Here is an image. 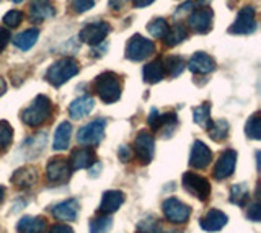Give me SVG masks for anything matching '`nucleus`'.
Listing matches in <instances>:
<instances>
[{
    "label": "nucleus",
    "mask_w": 261,
    "mask_h": 233,
    "mask_svg": "<svg viewBox=\"0 0 261 233\" xmlns=\"http://www.w3.org/2000/svg\"><path fill=\"white\" fill-rule=\"evenodd\" d=\"M228 222V217L222 212V211H217V209H211L204 217L199 220V225L204 231H219L222 230Z\"/></svg>",
    "instance_id": "nucleus-18"
},
{
    "label": "nucleus",
    "mask_w": 261,
    "mask_h": 233,
    "mask_svg": "<svg viewBox=\"0 0 261 233\" xmlns=\"http://www.w3.org/2000/svg\"><path fill=\"white\" fill-rule=\"evenodd\" d=\"M10 39H12L10 31H8L7 28H0V52H4L7 44L10 43Z\"/></svg>",
    "instance_id": "nucleus-41"
},
{
    "label": "nucleus",
    "mask_w": 261,
    "mask_h": 233,
    "mask_svg": "<svg viewBox=\"0 0 261 233\" xmlns=\"http://www.w3.org/2000/svg\"><path fill=\"white\" fill-rule=\"evenodd\" d=\"M185 67L186 64L181 55H170V57H167L165 64H163V69H165L170 77H178L185 70Z\"/></svg>",
    "instance_id": "nucleus-32"
},
{
    "label": "nucleus",
    "mask_w": 261,
    "mask_h": 233,
    "mask_svg": "<svg viewBox=\"0 0 261 233\" xmlns=\"http://www.w3.org/2000/svg\"><path fill=\"white\" fill-rule=\"evenodd\" d=\"M4 197H5V189H4V186H0V204L4 202Z\"/></svg>",
    "instance_id": "nucleus-48"
},
{
    "label": "nucleus",
    "mask_w": 261,
    "mask_h": 233,
    "mask_svg": "<svg viewBox=\"0 0 261 233\" xmlns=\"http://www.w3.org/2000/svg\"><path fill=\"white\" fill-rule=\"evenodd\" d=\"M38 181V171L35 166H23L18 168L12 174V184L18 189H28L31 186H35Z\"/></svg>",
    "instance_id": "nucleus-20"
},
{
    "label": "nucleus",
    "mask_w": 261,
    "mask_h": 233,
    "mask_svg": "<svg viewBox=\"0 0 261 233\" xmlns=\"http://www.w3.org/2000/svg\"><path fill=\"white\" fill-rule=\"evenodd\" d=\"M176 114L175 112H167V114H160V119H159V124H157V129L155 131H168L171 134V131L176 127Z\"/></svg>",
    "instance_id": "nucleus-37"
},
{
    "label": "nucleus",
    "mask_w": 261,
    "mask_h": 233,
    "mask_svg": "<svg viewBox=\"0 0 261 233\" xmlns=\"http://www.w3.org/2000/svg\"><path fill=\"white\" fill-rule=\"evenodd\" d=\"M245 134L251 140H259L261 139V114L255 112L251 118H248L247 126H245Z\"/></svg>",
    "instance_id": "nucleus-33"
},
{
    "label": "nucleus",
    "mask_w": 261,
    "mask_h": 233,
    "mask_svg": "<svg viewBox=\"0 0 261 233\" xmlns=\"http://www.w3.org/2000/svg\"><path fill=\"white\" fill-rule=\"evenodd\" d=\"M79 209H80V204L77 199H67V200H62V202L54 204L49 211H51V214L57 220L73 222V220H77Z\"/></svg>",
    "instance_id": "nucleus-14"
},
{
    "label": "nucleus",
    "mask_w": 261,
    "mask_h": 233,
    "mask_svg": "<svg viewBox=\"0 0 261 233\" xmlns=\"http://www.w3.org/2000/svg\"><path fill=\"white\" fill-rule=\"evenodd\" d=\"M113 227V219L110 214H101L96 215L90 220V233H108Z\"/></svg>",
    "instance_id": "nucleus-29"
},
{
    "label": "nucleus",
    "mask_w": 261,
    "mask_h": 233,
    "mask_svg": "<svg viewBox=\"0 0 261 233\" xmlns=\"http://www.w3.org/2000/svg\"><path fill=\"white\" fill-rule=\"evenodd\" d=\"M247 217L251 220V222H259L261 220V207L258 202L255 204H251L248 207V211H247Z\"/></svg>",
    "instance_id": "nucleus-40"
},
{
    "label": "nucleus",
    "mask_w": 261,
    "mask_h": 233,
    "mask_svg": "<svg viewBox=\"0 0 261 233\" xmlns=\"http://www.w3.org/2000/svg\"><path fill=\"white\" fill-rule=\"evenodd\" d=\"M72 174V168L69 160L64 157H54L46 165V178L51 184H64L67 183Z\"/></svg>",
    "instance_id": "nucleus-8"
},
{
    "label": "nucleus",
    "mask_w": 261,
    "mask_h": 233,
    "mask_svg": "<svg viewBox=\"0 0 261 233\" xmlns=\"http://www.w3.org/2000/svg\"><path fill=\"white\" fill-rule=\"evenodd\" d=\"M70 135H72V124L67 123V121L61 123L59 127L56 129V134H54L53 149L54 150H65L69 147Z\"/></svg>",
    "instance_id": "nucleus-25"
},
{
    "label": "nucleus",
    "mask_w": 261,
    "mask_h": 233,
    "mask_svg": "<svg viewBox=\"0 0 261 233\" xmlns=\"http://www.w3.org/2000/svg\"><path fill=\"white\" fill-rule=\"evenodd\" d=\"M124 4H126V0H110V7L113 10H121Z\"/></svg>",
    "instance_id": "nucleus-46"
},
{
    "label": "nucleus",
    "mask_w": 261,
    "mask_h": 233,
    "mask_svg": "<svg viewBox=\"0 0 261 233\" xmlns=\"http://www.w3.org/2000/svg\"><path fill=\"white\" fill-rule=\"evenodd\" d=\"M38 38H39V31L36 28H31V30H27V31H21L20 35H16L13 38V44L21 51H28L36 44Z\"/></svg>",
    "instance_id": "nucleus-26"
},
{
    "label": "nucleus",
    "mask_w": 261,
    "mask_h": 233,
    "mask_svg": "<svg viewBox=\"0 0 261 233\" xmlns=\"http://www.w3.org/2000/svg\"><path fill=\"white\" fill-rule=\"evenodd\" d=\"M250 199V189L245 183H240V184H233L230 188V202L235 204V206H240V207H245Z\"/></svg>",
    "instance_id": "nucleus-28"
},
{
    "label": "nucleus",
    "mask_w": 261,
    "mask_h": 233,
    "mask_svg": "<svg viewBox=\"0 0 261 233\" xmlns=\"http://www.w3.org/2000/svg\"><path fill=\"white\" fill-rule=\"evenodd\" d=\"M162 225L157 217L149 215L137 223V233H162Z\"/></svg>",
    "instance_id": "nucleus-34"
},
{
    "label": "nucleus",
    "mask_w": 261,
    "mask_h": 233,
    "mask_svg": "<svg viewBox=\"0 0 261 233\" xmlns=\"http://www.w3.org/2000/svg\"><path fill=\"white\" fill-rule=\"evenodd\" d=\"M53 112V103L46 95H38L35 100L30 103L21 111V121L30 127H39L43 126Z\"/></svg>",
    "instance_id": "nucleus-1"
},
{
    "label": "nucleus",
    "mask_w": 261,
    "mask_h": 233,
    "mask_svg": "<svg viewBox=\"0 0 261 233\" xmlns=\"http://www.w3.org/2000/svg\"><path fill=\"white\" fill-rule=\"evenodd\" d=\"M93 108H95L93 98H92V96H88V95H84V96H80V98L73 100L70 103L69 114H70L72 119H82V118L88 116L90 112L93 111Z\"/></svg>",
    "instance_id": "nucleus-22"
},
{
    "label": "nucleus",
    "mask_w": 261,
    "mask_h": 233,
    "mask_svg": "<svg viewBox=\"0 0 261 233\" xmlns=\"http://www.w3.org/2000/svg\"><path fill=\"white\" fill-rule=\"evenodd\" d=\"M21 21H23V13L20 10H10V12H7L5 17H4V23L10 28L20 26Z\"/></svg>",
    "instance_id": "nucleus-38"
},
{
    "label": "nucleus",
    "mask_w": 261,
    "mask_h": 233,
    "mask_svg": "<svg viewBox=\"0 0 261 233\" xmlns=\"http://www.w3.org/2000/svg\"><path fill=\"white\" fill-rule=\"evenodd\" d=\"M159 119H160V112L157 111V109H152L150 111V114H149V118H147V123H149V126L152 127V129L155 131L157 129V124H159Z\"/></svg>",
    "instance_id": "nucleus-43"
},
{
    "label": "nucleus",
    "mask_w": 261,
    "mask_h": 233,
    "mask_svg": "<svg viewBox=\"0 0 261 233\" xmlns=\"http://www.w3.org/2000/svg\"><path fill=\"white\" fill-rule=\"evenodd\" d=\"M155 2V0H133V5L137 9H142V7H149Z\"/></svg>",
    "instance_id": "nucleus-45"
},
{
    "label": "nucleus",
    "mask_w": 261,
    "mask_h": 233,
    "mask_svg": "<svg viewBox=\"0 0 261 233\" xmlns=\"http://www.w3.org/2000/svg\"><path fill=\"white\" fill-rule=\"evenodd\" d=\"M212 162V152L211 149L201 140H196L193 143L191 155H190V166L196 170H204Z\"/></svg>",
    "instance_id": "nucleus-15"
},
{
    "label": "nucleus",
    "mask_w": 261,
    "mask_h": 233,
    "mask_svg": "<svg viewBox=\"0 0 261 233\" xmlns=\"http://www.w3.org/2000/svg\"><path fill=\"white\" fill-rule=\"evenodd\" d=\"M134 154L139 158V162L142 165H149L153 155H155V139L150 132L147 131H141L136 135V140H134Z\"/></svg>",
    "instance_id": "nucleus-9"
},
{
    "label": "nucleus",
    "mask_w": 261,
    "mask_h": 233,
    "mask_svg": "<svg viewBox=\"0 0 261 233\" xmlns=\"http://www.w3.org/2000/svg\"><path fill=\"white\" fill-rule=\"evenodd\" d=\"M162 211L170 223H186L191 215V207L176 197H168L163 200Z\"/></svg>",
    "instance_id": "nucleus-7"
},
{
    "label": "nucleus",
    "mask_w": 261,
    "mask_h": 233,
    "mask_svg": "<svg viewBox=\"0 0 261 233\" xmlns=\"http://www.w3.org/2000/svg\"><path fill=\"white\" fill-rule=\"evenodd\" d=\"M124 200H126V196L122 191H116V189L105 191L101 197V204H100V212L101 214L116 212L118 209L124 204Z\"/></svg>",
    "instance_id": "nucleus-21"
},
{
    "label": "nucleus",
    "mask_w": 261,
    "mask_h": 233,
    "mask_svg": "<svg viewBox=\"0 0 261 233\" xmlns=\"http://www.w3.org/2000/svg\"><path fill=\"white\" fill-rule=\"evenodd\" d=\"M105 129H106V119L105 118H98L93 119L92 123L85 124L77 134V140L82 145L92 147V145H98L103 137H105Z\"/></svg>",
    "instance_id": "nucleus-5"
},
{
    "label": "nucleus",
    "mask_w": 261,
    "mask_h": 233,
    "mask_svg": "<svg viewBox=\"0 0 261 233\" xmlns=\"http://www.w3.org/2000/svg\"><path fill=\"white\" fill-rule=\"evenodd\" d=\"M13 140V129L7 121H0V152L10 147Z\"/></svg>",
    "instance_id": "nucleus-36"
},
{
    "label": "nucleus",
    "mask_w": 261,
    "mask_h": 233,
    "mask_svg": "<svg viewBox=\"0 0 261 233\" xmlns=\"http://www.w3.org/2000/svg\"><path fill=\"white\" fill-rule=\"evenodd\" d=\"M5 90H7V83H5V80L0 77V96L5 93Z\"/></svg>",
    "instance_id": "nucleus-47"
},
{
    "label": "nucleus",
    "mask_w": 261,
    "mask_h": 233,
    "mask_svg": "<svg viewBox=\"0 0 261 233\" xmlns=\"http://www.w3.org/2000/svg\"><path fill=\"white\" fill-rule=\"evenodd\" d=\"M47 227V222L44 217H31L27 215L16 225L18 233H44Z\"/></svg>",
    "instance_id": "nucleus-23"
},
{
    "label": "nucleus",
    "mask_w": 261,
    "mask_h": 233,
    "mask_svg": "<svg viewBox=\"0 0 261 233\" xmlns=\"http://www.w3.org/2000/svg\"><path fill=\"white\" fill-rule=\"evenodd\" d=\"M228 123L225 121V119H219V121H212V124L207 127V134H209V137L212 140H216V142H222L227 139V135H228Z\"/></svg>",
    "instance_id": "nucleus-30"
},
{
    "label": "nucleus",
    "mask_w": 261,
    "mask_h": 233,
    "mask_svg": "<svg viewBox=\"0 0 261 233\" xmlns=\"http://www.w3.org/2000/svg\"><path fill=\"white\" fill-rule=\"evenodd\" d=\"M183 188L190 192L191 196L198 197L201 202H206L211 196V184L209 180L204 176L194 173V171H186L181 178Z\"/></svg>",
    "instance_id": "nucleus-4"
},
{
    "label": "nucleus",
    "mask_w": 261,
    "mask_h": 233,
    "mask_svg": "<svg viewBox=\"0 0 261 233\" xmlns=\"http://www.w3.org/2000/svg\"><path fill=\"white\" fill-rule=\"evenodd\" d=\"M163 77H165V69H163V62L160 59L149 62L142 69V78H144V82L150 83V85L162 82Z\"/></svg>",
    "instance_id": "nucleus-24"
},
{
    "label": "nucleus",
    "mask_w": 261,
    "mask_h": 233,
    "mask_svg": "<svg viewBox=\"0 0 261 233\" xmlns=\"http://www.w3.org/2000/svg\"><path fill=\"white\" fill-rule=\"evenodd\" d=\"M93 90L100 96V100L106 104H113L121 98L122 85L121 78L114 72H103L93 82Z\"/></svg>",
    "instance_id": "nucleus-2"
},
{
    "label": "nucleus",
    "mask_w": 261,
    "mask_h": 233,
    "mask_svg": "<svg viewBox=\"0 0 261 233\" xmlns=\"http://www.w3.org/2000/svg\"><path fill=\"white\" fill-rule=\"evenodd\" d=\"M13 2H16V4H20V2H23V0H13Z\"/></svg>",
    "instance_id": "nucleus-49"
},
{
    "label": "nucleus",
    "mask_w": 261,
    "mask_h": 233,
    "mask_svg": "<svg viewBox=\"0 0 261 233\" xmlns=\"http://www.w3.org/2000/svg\"><path fill=\"white\" fill-rule=\"evenodd\" d=\"M256 30V12L253 7H243L237 15L233 25L228 28L230 35H251Z\"/></svg>",
    "instance_id": "nucleus-10"
},
{
    "label": "nucleus",
    "mask_w": 261,
    "mask_h": 233,
    "mask_svg": "<svg viewBox=\"0 0 261 233\" xmlns=\"http://www.w3.org/2000/svg\"><path fill=\"white\" fill-rule=\"evenodd\" d=\"M168 21L165 18H153L149 25H147V30H149V33L157 38V39H163L168 31Z\"/></svg>",
    "instance_id": "nucleus-35"
},
{
    "label": "nucleus",
    "mask_w": 261,
    "mask_h": 233,
    "mask_svg": "<svg viewBox=\"0 0 261 233\" xmlns=\"http://www.w3.org/2000/svg\"><path fill=\"white\" fill-rule=\"evenodd\" d=\"M49 233H75V231H73V228L67 223H54L51 230H49Z\"/></svg>",
    "instance_id": "nucleus-42"
},
{
    "label": "nucleus",
    "mask_w": 261,
    "mask_h": 233,
    "mask_svg": "<svg viewBox=\"0 0 261 233\" xmlns=\"http://www.w3.org/2000/svg\"><path fill=\"white\" fill-rule=\"evenodd\" d=\"M95 5V0H72V10L75 13H84Z\"/></svg>",
    "instance_id": "nucleus-39"
},
{
    "label": "nucleus",
    "mask_w": 261,
    "mask_h": 233,
    "mask_svg": "<svg viewBox=\"0 0 261 233\" xmlns=\"http://www.w3.org/2000/svg\"><path fill=\"white\" fill-rule=\"evenodd\" d=\"M235 166H237V152L228 149L220 154L214 170H212V174H214V178L219 181L227 180L235 173Z\"/></svg>",
    "instance_id": "nucleus-13"
},
{
    "label": "nucleus",
    "mask_w": 261,
    "mask_h": 233,
    "mask_svg": "<svg viewBox=\"0 0 261 233\" xmlns=\"http://www.w3.org/2000/svg\"><path fill=\"white\" fill-rule=\"evenodd\" d=\"M95 162H96L95 152L85 145V147L72 152L69 165L72 168V171H75V170H84V168H92L95 165Z\"/></svg>",
    "instance_id": "nucleus-16"
},
{
    "label": "nucleus",
    "mask_w": 261,
    "mask_h": 233,
    "mask_svg": "<svg viewBox=\"0 0 261 233\" xmlns=\"http://www.w3.org/2000/svg\"><path fill=\"white\" fill-rule=\"evenodd\" d=\"M119 158H121V162H127V160L130 158V147L129 145L119 147Z\"/></svg>",
    "instance_id": "nucleus-44"
},
{
    "label": "nucleus",
    "mask_w": 261,
    "mask_h": 233,
    "mask_svg": "<svg viewBox=\"0 0 261 233\" xmlns=\"http://www.w3.org/2000/svg\"><path fill=\"white\" fill-rule=\"evenodd\" d=\"M193 119L194 123L201 126L202 129H207V127L212 124L211 119V103H202L201 106L193 109Z\"/></svg>",
    "instance_id": "nucleus-31"
},
{
    "label": "nucleus",
    "mask_w": 261,
    "mask_h": 233,
    "mask_svg": "<svg viewBox=\"0 0 261 233\" xmlns=\"http://www.w3.org/2000/svg\"><path fill=\"white\" fill-rule=\"evenodd\" d=\"M56 15V9L49 0H31L30 4V20L33 23H41Z\"/></svg>",
    "instance_id": "nucleus-19"
},
{
    "label": "nucleus",
    "mask_w": 261,
    "mask_h": 233,
    "mask_svg": "<svg viewBox=\"0 0 261 233\" xmlns=\"http://www.w3.org/2000/svg\"><path fill=\"white\" fill-rule=\"evenodd\" d=\"M212 18H214V13H212L209 7H199V9L191 12L190 18H188V25L196 33L206 35L212 28Z\"/></svg>",
    "instance_id": "nucleus-12"
},
{
    "label": "nucleus",
    "mask_w": 261,
    "mask_h": 233,
    "mask_svg": "<svg viewBox=\"0 0 261 233\" xmlns=\"http://www.w3.org/2000/svg\"><path fill=\"white\" fill-rule=\"evenodd\" d=\"M163 39H165V46L173 47L179 43H183L185 39H188V30L183 25H173L171 28H168Z\"/></svg>",
    "instance_id": "nucleus-27"
},
{
    "label": "nucleus",
    "mask_w": 261,
    "mask_h": 233,
    "mask_svg": "<svg viewBox=\"0 0 261 233\" xmlns=\"http://www.w3.org/2000/svg\"><path fill=\"white\" fill-rule=\"evenodd\" d=\"M153 51H155L153 41H150V39H147L141 35H134L126 44V59L139 62L152 55Z\"/></svg>",
    "instance_id": "nucleus-6"
},
{
    "label": "nucleus",
    "mask_w": 261,
    "mask_h": 233,
    "mask_svg": "<svg viewBox=\"0 0 261 233\" xmlns=\"http://www.w3.org/2000/svg\"><path fill=\"white\" fill-rule=\"evenodd\" d=\"M216 61L211 57L209 54L206 52H196L191 55L190 62H188V69L194 74H199V75H206L211 74V72L216 70Z\"/></svg>",
    "instance_id": "nucleus-17"
},
{
    "label": "nucleus",
    "mask_w": 261,
    "mask_h": 233,
    "mask_svg": "<svg viewBox=\"0 0 261 233\" xmlns=\"http://www.w3.org/2000/svg\"><path fill=\"white\" fill-rule=\"evenodd\" d=\"M110 25L105 21H98V23H90L85 28H82L80 31V39L84 43L90 44V46H98L101 44L106 36L110 35Z\"/></svg>",
    "instance_id": "nucleus-11"
},
{
    "label": "nucleus",
    "mask_w": 261,
    "mask_h": 233,
    "mask_svg": "<svg viewBox=\"0 0 261 233\" xmlns=\"http://www.w3.org/2000/svg\"><path fill=\"white\" fill-rule=\"evenodd\" d=\"M77 74H79V62L72 57H64V59L56 61L53 66L47 69L46 78L53 86H61L65 82H69V80Z\"/></svg>",
    "instance_id": "nucleus-3"
}]
</instances>
